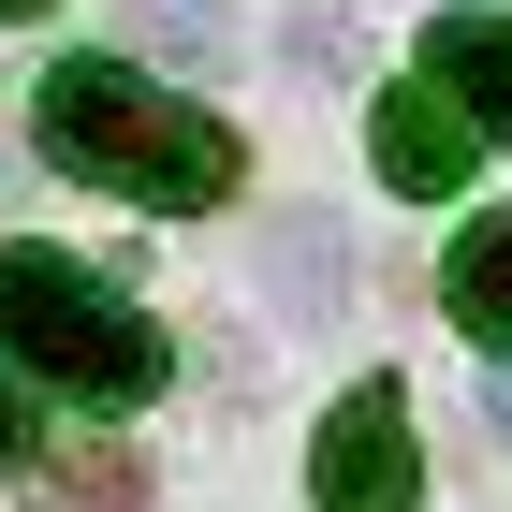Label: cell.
Instances as JSON below:
<instances>
[{
  "mask_svg": "<svg viewBox=\"0 0 512 512\" xmlns=\"http://www.w3.org/2000/svg\"><path fill=\"white\" fill-rule=\"evenodd\" d=\"M0 15H44V0H0Z\"/></svg>",
  "mask_w": 512,
  "mask_h": 512,
  "instance_id": "10",
  "label": "cell"
},
{
  "mask_svg": "<svg viewBox=\"0 0 512 512\" xmlns=\"http://www.w3.org/2000/svg\"><path fill=\"white\" fill-rule=\"evenodd\" d=\"M15 439H30V425H15V395H0V469H15Z\"/></svg>",
  "mask_w": 512,
  "mask_h": 512,
  "instance_id": "8",
  "label": "cell"
},
{
  "mask_svg": "<svg viewBox=\"0 0 512 512\" xmlns=\"http://www.w3.org/2000/svg\"><path fill=\"white\" fill-rule=\"evenodd\" d=\"M0 352L59 381L74 410H147L161 395V322L118 278H88L74 249H0Z\"/></svg>",
  "mask_w": 512,
  "mask_h": 512,
  "instance_id": "2",
  "label": "cell"
},
{
  "mask_svg": "<svg viewBox=\"0 0 512 512\" xmlns=\"http://www.w3.org/2000/svg\"><path fill=\"white\" fill-rule=\"evenodd\" d=\"M439 293H454V322H469L483 352H512V205L454 235V264H439Z\"/></svg>",
  "mask_w": 512,
  "mask_h": 512,
  "instance_id": "6",
  "label": "cell"
},
{
  "mask_svg": "<svg viewBox=\"0 0 512 512\" xmlns=\"http://www.w3.org/2000/svg\"><path fill=\"white\" fill-rule=\"evenodd\" d=\"M410 395L395 381H352L337 410H322V454H308V498L322 512H410Z\"/></svg>",
  "mask_w": 512,
  "mask_h": 512,
  "instance_id": "3",
  "label": "cell"
},
{
  "mask_svg": "<svg viewBox=\"0 0 512 512\" xmlns=\"http://www.w3.org/2000/svg\"><path fill=\"white\" fill-rule=\"evenodd\" d=\"M498 439H512V381H498Z\"/></svg>",
  "mask_w": 512,
  "mask_h": 512,
  "instance_id": "9",
  "label": "cell"
},
{
  "mask_svg": "<svg viewBox=\"0 0 512 512\" xmlns=\"http://www.w3.org/2000/svg\"><path fill=\"white\" fill-rule=\"evenodd\" d=\"M469 147H483V132H469V103H454L439 74H425V88H381V118H366V161H381L395 191H454Z\"/></svg>",
  "mask_w": 512,
  "mask_h": 512,
  "instance_id": "4",
  "label": "cell"
},
{
  "mask_svg": "<svg viewBox=\"0 0 512 512\" xmlns=\"http://www.w3.org/2000/svg\"><path fill=\"white\" fill-rule=\"evenodd\" d=\"M118 30L161 44V59H235V15L220 0H118Z\"/></svg>",
  "mask_w": 512,
  "mask_h": 512,
  "instance_id": "7",
  "label": "cell"
},
{
  "mask_svg": "<svg viewBox=\"0 0 512 512\" xmlns=\"http://www.w3.org/2000/svg\"><path fill=\"white\" fill-rule=\"evenodd\" d=\"M425 74L469 103V132H512V15H439Z\"/></svg>",
  "mask_w": 512,
  "mask_h": 512,
  "instance_id": "5",
  "label": "cell"
},
{
  "mask_svg": "<svg viewBox=\"0 0 512 512\" xmlns=\"http://www.w3.org/2000/svg\"><path fill=\"white\" fill-rule=\"evenodd\" d=\"M44 161L103 176L132 205H220L235 191V132L205 103H176L161 74H132V59H59L44 74Z\"/></svg>",
  "mask_w": 512,
  "mask_h": 512,
  "instance_id": "1",
  "label": "cell"
}]
</instances>
